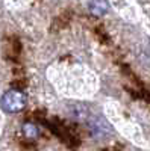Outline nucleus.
I'll return each instance as SVG.
<instances>
[{"label": "nucleus", "instance_id": "1", "mask_svg": "<svg viewBox=\"0 0 150 151\" xmlns=\"http://www.w3.org/2000/svg\"><path fill=\"white\" fill-rule=\"evenodd\" d=\"M28 97L18 89H9L0 97V107L6 113H17L26 107Z\"/></svg>", "mask_w": 150, "mask_h": 151}, {"label": "nucleus", "instance_id": "2", "mask_svg": "<svg viewBox=\"0 0 150 151\" xmlns=\"http://www.w3.org/2000/svg\"><path fill=\"white\" fill-rule=\"evenodd\" d=\"M86 125L91 132V134L96 139H106L112 134V127L109 122L105 119V116L97 115V113H90V116L86 118Z\"/></svg>", "mask_w": 150, "mask_h": 151}, {"label": "nucleus", "instance_id": "3", "mask_svg": "<svg viewBox=\"0 0 150 151\" xmlns=\"http://www.w3.org/2000/svg\"><path fill=\"white\" fill-rule=\"evenodd\" d=\"M88 9H90V12L93 15L102 17L109 11V3L106 2V0H91V2L88 3Z\"/></svg>", "mask_w": 150, "mask_h": 151}, {"label": "nucleus", "instance_id": "4", "mask_svg": "<svg viewBox=\"0 0 150 151\" xmlns=\"http://www.w3.org/2000/svg\"><path fill=\"white\" fill-rule=\"evenodd\" d=\"M23 134L28 137V139H36L40 134V130L35 124L32 122H24L23 124Z\"/></svg>", "mask_w": 150, "mask_h": 151}]
</instances>
